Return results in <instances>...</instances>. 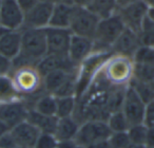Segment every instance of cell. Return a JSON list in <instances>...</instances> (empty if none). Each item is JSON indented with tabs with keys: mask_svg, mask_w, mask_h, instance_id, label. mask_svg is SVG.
<instances>
[{
	"mask_svg": "<svg viewBox=\"0 0 154 148\" xmlns=\"http://www.w3.org/2000/svg\"><path fill=\"white\" fill-rule=\"evenodd\" d=\"M21 51L12 60V70L21 67H36L48 54L45 29H21Z\"/></svg>",
	"mask_w": 154,
	"mask_h": 148,
	"instance_id": "cell-1",
	"label": "cell"
},
{
	"mask_svg": "<svg viewBox=\"0 0 154 148\" xmlns=\"http://www.w3.org/2000/svg\"><path fill=\"white\" fill-rule=\"evenodd\" d=\"M100 73L112 86L127 87L133 76V61L131 58L113 54L101 67Z\"/></svg>",
	"mask_w": 154,
	"mask_h": 148,
	"instance_id": "cell-2",
	"label": "cell"
},
{
	"mask_svg": "<svg viewBox=\"0 0 154 148\" xmlns=\"http://www.w3.org/2000/svg\"><path fill=\"white\" fill-rule=\"evenodd\" d=\"M125 29L126 27L117 13L100 19L93 38L94 51H111V47Z\"/></svg>",
	"mask_w": 154,
	"mask_h": 148,
	"instance_id": "cell-3",
	"label": "cell"
},
{
	"mask_svg": "<svg viewBox=\"0 0 154 148\" xmlns=\"http://www.w3.org/2000/svg\"><path fill=\"white\" fill-rule=\"evenodd\" d=\"M10 76L21 96L35 95L40 93V91L45 92L42 87V77L37 71L36 67L26 66L14 69Z\"/></svg>",
	"mask_w": 154,
	"mask_h": 148,
	"instance_id": "cell-4",
	"label": "cell"
},
{
	"mask_svg": "<svg viewBox=\"0 0 154 148\" xmlns=\"http://www.w3.org/2000/svg\"><path fill=\"white\" fill-rule=\"evenodd\" d=\"M111 133L105 121H87L80 124L74 141L86 148L91 144L108 140Z\"/></svg>",
	"mask_w": 154,
	"mask_h": 148,
	"instance_id": "cell-5",
	"label": "cell"
},
{
	"mask_svg": "<svg viewBox=\"0 0 154 148\" xmlns=\"http://www.w3.org/2000/svg\"><path fill=\"white\" fill-rule=\"evenodd\" d=\"M99 20L100 19L89 9L75 7L69 30L73 35L93 39Z\"/></svg>",
	"mask_w": 154,
	"mask_h": 148,
	"instance_id": "cell-6",
	"label": "cell"
},
{
	"mask_svg": "<svg viewBox=\"0 0 154 148\" xmlns=\"http://www.w3.org/2000/svg\"><path fill=\"white\" fill-rule=\"evenodd\" d=\"M149 8L143 0H137L136 2L128 5L127 8L118 10L116 13L119 15L125 27L139 34L143 27V20L148 15Z\"/></svg>",
	"mask_w": 154,
	"mask_h": 148,
	"instance_id": "cell-7",
	"label": "cell"
},
{
	"mask_svg": "<svg viewBox=\"0 0 154 148\" xmlns=\"http://www.w3.org/2000/svg\"><path fill=\"white\" fill-rule=\"evenodd\" d=\"M145 109L146 104L139 99L138 95L130 86L127 87L122 106V111L125 114L130 126L143 124Z\"/></svg>",
	"mask_w": 154,
	"mask_h": 148,
	"instance_id": "cell-8",
	"label": "cell"
},
{
	"mask_svg": "<svg viewBox=\"0 0 154 148\" xmlns=\"http://www.w3.org/2000/svg\"><path fill=\"white\" fill-rule=\"evenodd\" d=\"M23 22L24 13L16 0H2L0 8V27L8 31H20Z\"/></svg>",
	"mask_w": 154,
	"mask_h": 148,
	"instance_id": "cell-9",
	"label": "cell"
},
{
	"mask_svg": "<svg viewBox=\"0 0 154 148\" xmlns=\"http://www.w3.org/2000/svg\"><path fill=\"white\" fill-rule=\"evenodd\" d=\"M47 38L48 54L68 55L72 33L69 29H57L48 27L45 29Z\"/></svg>",
	"mask_w": 154,
	"mask_h": 148,
	"instance_id": "cell-10",
	"label": "cell"
},
{
	"mask_svg": "<svg viewBox=\"0 0 154 148\" xmlns=\"http://www.w3.org/2000/svg\"><path fill=\"white\" fill-rule=\"evenodd\" d=\"M54 5L51 1L38 2L33 9L24 14L22 29H45L49 27Z\"/></svg>",
	"mask_w": 154,
	"mask_h": 148,
	"instance_id": "cell-11",
	"label": "cell"
},
{
	"mask_svg": "<svg viewBox=\"0 0 154 148\" xmlns=\"http://www.w3.org/2000/svg\"><path fill=\"white\" fill-rule=\"evenodd\" d=\"M30 107L23 99L0 105V120L5 122L10 129L20 123L26 122Z\"/></svg>",
	"mask_w": 154,
	"mask_h": 148,
	"instance_id": "cell-12",
	"label": "cell"
},
{
	"mask_svg": "<svg viewBox=\"0 0 154 148\" xmlns=\"http://www.w3.org/2000/svg\"><path fill=\"white\" fill-rule=\"evenodd\" d=\"M141 46L139 35L136 32L126 28L119 35L113 46L111 47V52L114 55L125 56L132 59L133 55Z\"/></svg>",
	"mask_w": 154,
	"mask_h": 148,
	"instance_id": "cell-13",
	"label": "cell"
},
{
	"mask_svg": "<svg viewBox=\"0 0 154 148\" xmlns=\"http://www.w3.org/2000/svg\"><path fill=\"white\" fill-rule=\"evenodd\" d=\"M36 69L43 77L48 73L56 70H63L66 72H77L78 67L75 66L68 55H55V54H47L41 58L36 65Z\"/></svg>",
	"mask_w": 154,
	"mask_h": 148,
	"instance_id": "cell-14",
	"label": "cell"
},
{
	"mask_svg": "<svg viewBox=\"0 0 154 148\" xmlns=\"http://www.w3.org/2000/svg\"><path fill=\"white\" fill-rule=\"evenodd\" d=\"M93 51H94L93 39L72 34L68 56L75 66L79 67V65L85 59H87L93 53Z\"/></svg>",
	"mask_w": 154,
	"mask_h": 148,
	"instance_id": "cell-15",
	"label": "cell"
},
{
	"mask_svg": "<svg viewBox=\"0 0 154 148\" xmlns=\"http://www.w3.org/2000/svg\"><path fill=\"white\" fill-rule=\"evenodd\" d=\"M11 133L19 148H35L36 142L40 135V131L28 121L12 128Z\"/></svg>",
	"mask_w": 154,
	"mask_h": 148,
	"instance_id": "cell-16",
	"label": "cell"
},
{
	"mask_svg": "<svg viewBox=\"0 0 154 148\" xmlns=\"http://www.w3.org/2000/svg\"><path fill=\"white\" fill-rule=\"evenodd\" d=\"M21 51V31H7L0 37V54L13 60Z\"/></svg>",
	"mask_w": 154,
	"mask_h": 148,
	"instance_id": "cell-17",
	"label": "cell"
},
{
	"mask_svg": "<svg viewBox=\"0 0 154 148\" xmlns=\"http://www.w3.org/2000/svg\"><path fill=\"white\" fill-rule=\"evenodd\" d=\"M75 7L72 5H54L49 27L57 29H69Z\"/></svg>",
	"mask_w": 154,
	"mask_h": 148,
	"instance_id": "cell-18",
	"label": "cell"
},
{
	"mask_svg": "<svg viewBox=\"0 0 154 148\" xmlns=\"http://www.w3.org/2000/svg\"><path fill=\"white\" fill-rule=\"evenodd\" d=\"M79 126V122L74 116L58 118L57 126H56V130L54 135L58 140V142L72 141L76 137Z\"/></svg>",
	"mask_w": 154,
	"mask_h": 148,
	"instance_id": "cell-19",
	"label": "cell"
},
{
	"mask_svg": "<svg viewBox=\"0 0 154 148\" xmlns=\"http://www.w3.org/2000/svg\"><path fill=\"white\" fill-rule=\"evenodd\" d=\"M29 123L34 125L40 133H51L54 134L57 126L58 118L57 116H50V115H43L38 112H36L34 109H30L28 113Z\"/></svg>",
	"mask_w": 154,
	"mask_h": 148,
	"instance_id": "cell-20",
	"label": "cell"
},
{
	"mask_svg": "<svg viewBox=\"0 0 154 148\" xmlns=\"http://www.w3.org/2000/svg\"><path fill=\"white\" fill-rule=\"evenodd\" d=\"M77 72H66L63 70H56L53 72L48 73L47 75L42 77V87L45 93L54 94L66 80L70 76Z\"/></svg>",
	"mask_w": 154,
	"mask_h": 148,
	"instance_id": "cell-21",
	"label": "cell"
},
{
	"mask_svg": "<svg viewBox=\"0 0 154 148\" xmlns=\"http://www.w3.org/2000/svg\"><path fill=\"white\" fill-rule=\"evenodd\" d=\"M20 99H22V96L16 89L11 76H0V105Z\"/></svg>",
	"mask_w": 154,
	"mask_h": 148,
	"instance_id": "cell-22",
	"label": "cell"
},
{
	"mask_svg": "<svg viewBox=\"0 0 154 148\" xmlns=\"http://www.w3.org/2000/svg\"><path fill=\"white\" fill-rule=\"evenodd\" d=\"M31 109H34L36 112L43 115L56 116V109H57L56 97L50 93H42L35 99Z\"/></svg>",
	"mask_w": 154,
	"mask_h": 148,
	"instance_id": "cell-23",
	"label": "cell"
},
{
	"mask_svg": "<svg viewBox=\"0 0 154 148\" xmlns=\"http://www.w3.org/2000/svg\"><path fill=\"white\" fill-rule=\"evenodd\" d=\"M99 19H105L117 12L116 0H92L88 8Z\"/></svg>",
	"mask_w": 154,
	"mask_h": 148,
	"instance_id": "cell-24",
	"label": "cell"
},
{
	"mask_svg": "<svg viewBox=\"0 0 154 148\" xmlns=\"http://www.w3.org/2000/svg\"><path fill=\"white\" fill-rule=\"evenodd\" d=\"M129 86L135 91V93L146 105L154 101V89L152 83H145L132 78L129 83Z\"/></svg>",
	"mask_w": 154,
	"mask_h": 148,
	"instance_id": "cell-25",
	"label": "cell"
},
{
	"mask_svg": "<svg viewBox=\"0 0 154 148\" xmlns=\"http://www.w3.org/2000/svg\"><path fill=\"white\" fill-rule=\"evenodd\" d=\"M56 103H57L56 116L58 118H69V116L74 115V112L76 110L77 106L76 96L56 97Z\"/></svg>",
	"mask_w": 154,
	"mask_h": 148,
	"instance_id": "cell-26",
	"label": "cell"
},
{
	"mask_svg": "<svg viewBox=\"0 0 154 148\" xmlns=\"http://www.w3.org/2000/svg\"><path fill=\"white\" fill-rule=\"evenodd\" d=\"M106 122L111 132H127L130 127L122 110L112 112Z\"/></svg>",
	"mask_w": 154,
	"mask_h": 148,
	"instance_id": "cell-27",
	"label": "cell"
},
{
	"mask_svg": "<svg viewBox=\"0 0 154 148\" xmlns=\"http://www.w3.org/2000/svg\"><path fill=\"white\" fill-rule=\"evenodd\" d=\"M132 78L145 83H153L154 64H133Z\"/></svg>",
	"mask_w": 154,
	"mask_h": 148,
	"instance_id": "cell-28",
	"label": "cell"
},
{
	"mask_svg": "<svg viewBox=\"0 0 154 148\" xmlns=\"http://www.w3.org/2000/svg\"><path fill=\"white\" fill-rule=\"evenodd\" d=\"M148 127L143 124L133 125L130 126L127 131L129 140L131 144H137V145L146 146V137H147Z\"/></svg>",
	"mask_w": 154,
	"mask_h": 148,
	"instance_id": "cell-29",
	"label": "cell"
},
{
	"mask_svg": "<svg viewBox=\"0 0 154 148\" xmlns=\"http://www.w3.org/2000/svg\"><path fill=\"white\" fill-rule=\"evenodd\" d=\"M138 35L141 45L154 47V21L148 18V16L143 20V27Z\"/></svg>",
	"mask_w": 154,
	"mask_h": 148,
	"instance_id": "cell-30",
	"label": "cell"
},
{
	"mask_svg": "<svg viewBox=\"0 0 154 148\" xmlns=\"http://www.w3.org/2000/svg\"><path fill=\"white\" fill-rule=\"evenodd\" d=\"M132 61L133 64H154V47L141 45L133 55Z\"/></svg>",
	"mask_w": 154,
	"mask_h": 148,
	"instance_id": "cell-31",
	"label": "cell"
},
{
	"mask_svg": "<svg viewBox=\"0 0 154 148\" xmlns=\"http://www.w3.org/2000/svg\"><path fill=\"white\" fill-rule=\"evenodd\" d=\"M107 141L109 148H127L130 145L127 132H112Z\"/></svg>",
	"mask_w": 154,
	"mask_h": 148,
	"instance_id": "cell-32",
	"label": "cell"
},
{
	"mask_svg": "<svg viewBox=\"0 0 154 148\" xmlns=\"http://www.w3.org/2000/svg\"><path fill=\"white\" fill-rule=\"evenodd\" d=\"M58 140L56 137L51 133H40L38 140L36 142L35 148H57Z\"/></svg>",
	"mask_w": 154,
	"mask_h": 148,
	"instance_id": "cell-33",
	"label": "cell"
},
{
	"mask_svg": "<svg viewBox=\"0 0 154 148\" xmlns=\"http://www.w3.org/2000/svg\"><path fill=\"white\" fill-rule=\"evenodd\" d=\"M143 125L151 128L154 127V101L146 105L145 115H143Z\"/></svg>",
	"mask_w": 154,
	"mask_h": 148,
	"instance_id": "cell-34",
	"label": "cell"
},
{
	"mask_svg": "<svg viewBox=\"0 0 154 148\" xmlns=\"http://www.w3.org/2000/svg\"><path fill=\"white\" fill-rule=\"evenodd\" d=\"M0 148H18L11 130L0 137Z\"/></svg>",
	"mask_w": 154,
	"mask_h": 148,
	"instance_id": "cell-35",
	"label": "cell"
},
{
	"mask_svg": "<svg viewBox=\"0 0 154 148\" xmlns=\"http://www.w3.org/2000/svg\"><path fill=\"white\" fill-rule=\"evenodd\" d=\"M12 72V60L0 54V76L10 75Z\"/></svg>",
	"mask_w": 154,
	"mask_h": 148,
	"instance_id": "cell-36",
	"label": "cell"
},
{
	"mask_svg": "<svg viewBox=\"0 0 154 148\" xmlns=\"http://www.w3.org/2000/svg\"><path fill=\"white\" fill-rule=\"evenodd\" d=\"M16 2L19 5L20 9L22 10V12L26 14L31 9H33L38 3V1L37 0H16Z\"/></svg>",
	"mask_w": 154,
	"mask_h": 148,
	"instance_id": "cell-37",
	"label": "cell"
},
{
	"mask_svg": "<svg viewBox=\"0 0 154 148\" xmlns=\"http://www.w3.org/2000/svg\"><path fill=\"white\" fill-rule=\"evenodd\" d=\"M146 147H154V127L148 128L147 137H146Z\"/></svg>",
	"mask_w": 154,
	"mask_h": 148,
	"instance_id": "cell-38",
	"label": "cell"
},
{
	"mask_svg": "<svg viewBox=\"0 0 154 148\" xmlns=\"http://www.w3.org/2000/svg\"><path fill=\"white\" fill-rule=\"evenodd\" d=\"M71 2H72V5L76 8H86V9H88L89 5L92 2V0H71Z\"/></svg>",
	"mask_w": 154,
	"mask_h": 148,
	"instance_id": "cell-39",
	"label": "cell"
},
{
	"mask_svg": "<svg viewBox=\"0 0 154 148\" xmlns=\"http://www.w3.org/2000/svg\"><path fill=\"white\" fill-rule=\"evenodd\" d=\"M137 0H116V5H117V11L120 9L127 8L128 5L136 2Z\"/></svg>",
	"mask_w": 154,
	"mask_h": 148,
	"instance_id": "cell-40",
	"label": "cell"
},
{
	"mask_svg": "<svg viewBox=\"0 0 154 148\" xmlns=\"http://www.w3.org/2000/svg\"><path fill=\"white\" fill-rule=\"evenodd\" d=\"M86 148H109V145H108V141H101V142H97V143L91 144V145L87 146Z\"/></svg>",
	"mask_w": 154,
	"mask_h": 148,
	"instance_id": "cell-41",
	"label": "cell"
},
{
	"mask_svg": "<svg viewBox=\"0 0 154 148\" xmlns=\"http://www.w3.org/2000/svg\"><path fill=\"white\" fill-rule=\"evenodd\" d=\"M10 130L11 129L9 128V126L5 122H2V121L0 120V137H2L3 134H5L7 132H9Z\"/></svg>",
	"mask_w": 154,
	"mask_h": 148,
	"instance_id": "cell-42",
	"label": "cell"
},
{
	"mask_svg": "<svg viewBox=\"0 0 154 148\" xmlns=\"http://www.w3.org/2000/svg\"><path fill=\"white\" fill-rule=\"evenodd\" d=\"M49 1H51L53 5H61V3H63V5H72L71 0H49Z\"/></svg>",
	"mask_w": 154,
	"mask_h": 148,
	"instance_id": "cell-43",
	"label": "cell"
},
{
	"mask_svg": "<svg viewBox=\"0 0 154 148\" xmlns=\"http://www.w3.org/2000/svg\"><path fill=\"white\" fill-rule=\"evenodd\" d=\"M149 9H154V0H143Z\"/></svg>",
	"mask_w": 154,
	"mask_h": 148,
	"instance_id": "cell-44",
	"label": "cell"
},
{
	"mask_svg": "<svg viewBox=\"0 0 154 148\" xmlns=\"http://www.w3.org/2000/svg\"><path fill=\"white\" fill-rule=\"evenodd\" d=\"M147 16H148V18H150V19L152 20V21H154V9H149Z\"/></svg>",
	"mask_w": 154,
	"mask_h": 148,
	"instance_id": "cell-45",
	"label": "cell"
},
{
	"mask_svg": "<svg viewBox=\"0 0 154 148\" xmlns=\"http://www.w3.org/2000/svg\"><path fill=\"white\" fill-rule=\"evenodd\" d=\"M127 148H147L145 145H137V144H131Z\"/></svg>",
	"mask_w": 154,
	"mask_h": 148,
	"instance_id": "cell-46",
	"label": "cell"
},
{
	"mask_svg": "<svg viewBox=\"0 0 154 148\" xmlns=\"http://www.w3.org/2000/svg\"><path fill=\"white\" fill-rule=\"evenodd\" d=\"M7 31H8V30H5V28H2V27H0V37L2 36V35L5 34V33L7 32Z\"/></svg>",
	"mask_w": 154,
	"mask_h": 148,
	"instance_id": "cell-47",
	"label": "cell"
},
{
	"mask_svg": "<svg viewBox=\"0 0 154 148\" xmlns=\"http://www.w3.org/2000/svg\"><path fill=\"white\" fill-rule=\"evenodd\" d=\"M38 2H42V1H48V0H37Z\"/></svg>",
	"mask_w": 154,
	"mask_h": 148,
	"instance_id": "cell-48",
	"label": "cell"
},
{
	"mask_svg": "<svg viewBox=\"0 0 154 148\" xmlns=\"http://www.w3.org/2000/svg\"><path fill=\"white\" fill-rule=\"evenodd\" d=\"M1 5H2V0H0V8H1Z\"/></svg>",
	"mask_w": 154,
	"mask_h": 148,
	"instance_id": "cell-49",
	"label": "cell"
},
{
	"mask_svg": "<svg viewBox=\"0 0 154 148\" xmlns=\"http://www.w3.org/2000/svg\"><path fill=\"white\" fill-rule=\"evenodd\" d=\"M150 148H154V147H150Z\"/></svg>",
	"mask_w": 154,
	"mask_h": 148,
	"instance_id": "cell-50",
	"label": "cell"
},
{
	"mask_svg": "<svg viewBox=\"0 0 154 148\" xmlns=\"http://www.w3.org/2000/svg\"><path fill=\"white\" fill-rule=\"evenodd\" d=\"M153 84H154V82H153Z\"/></svg>",
	"mask_w": 154,
	"mask_h": 148,
	"instance_id": "cell-51",
	"label": "cell"
},
{
	"mask_svg": "<svg viewBox=\"0 0 154 148\" xmlns=\"http://www.w3.org/2000/svg\"><path fill=\"white\" fill-rule=\"evenodd\" d=\"M18 148H19V147H18Z\"/></svg>",
	"mask_w": 154,
	"mask_h": 148,
	"instance_id": "cell-52",
	"label": "cell"
},
{
	"mask_svg": "<svg viewBox=\"0 0 154 148\" xmlns=\"http://www.w3.org/2000/svg\"><path fill=\"white\" fill-rule=\"evenodd\" d=\"M57 148H58V147H57Z\"/></svg>",
	"mask_w": 154,
	"mask_h": 148,
	"instance_id": "cell-53",
	"label": "cell"
}]
</instances>
